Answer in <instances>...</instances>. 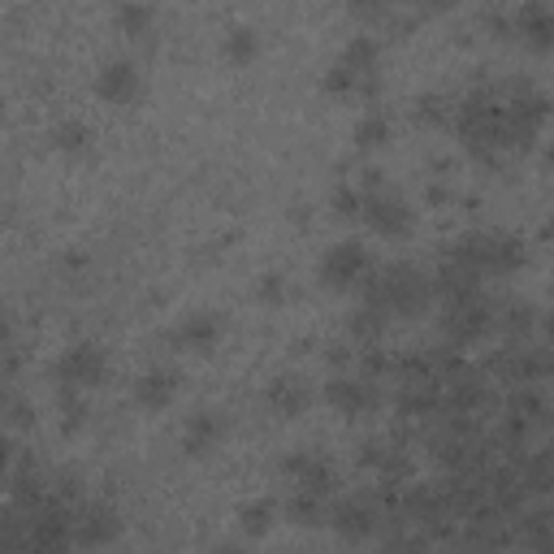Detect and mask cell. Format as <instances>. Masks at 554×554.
<instances>
[{
  "label": "cell",
  "mask_w": 554,
  "mask_h": 554,
  "mask_svg": "<svg viewBox=\"0 0 554 554\" xmlns=\"http://www.w3.org/2000/svg\"><path fill=\"white\" fill-rule=\"evenodd\" d=\"M377 61H381V48L373 35L347 39V48L325 70V91L329 96H377V87H381Z\"/></svg>",
  "instance_id": "1"
},
{
  "label": "cell",
  "mask_w": 554,
  "mask_h": 554,
  "mask_svg": "<svg viewBox=\"0 0 554 554\" xmlns=\"http://www.w3.org/2000/svg\"><path fill=\"white\" fill-rule=\"evenodd\" d=\"M459 252H464L472 265H477V273L485 277H507L516 273L524 265V243L516 239V234L507 230H477V234H464V239L455 243Z\"/></svg>",
  "instance_id": "2"
},
{
  "label": "cell",
  "mask_w": 554,
  "mask_h": 554,
  "mask_svg": "<svg viewBox=\"0 0 554 554\" xmlns=\"http://www.w3.org/2000/svg\"><path fill=\"white\" fill-rule=\"evenodd\" d=\"M494 299L485 295H472V299H459V303H446L442 312V334L451 347H468V342H477L485 329L494 325Z\"/></svg>",
  "instance_id": "3"
},
{
  "label": "cell",
  "mask_w": 554,
  "mask_h": 554,
  "mask_svg": "<svg viewBox=\"0 0 554 554\" xmlns=\"http://www.w3.org/2000/svg\"><path fill=\"white\" fill-rule=\"evenodd\" d=\"M52 377H57V386L87 390V386H100V381L109 377V360H104V351L96 347V342H74V347H65L57 355Z\"/></svg>",
  "instance_id": "4"
},
{
  "label": "cell",
  "mask_w": 554,
  "mask_h": 554,
  "mask_svg": "<svg viewBox=\"0 0 554 554\" xmlns=\"http://www.w3.org/2000/svg\"><path fill=\"white\" fill-rule=\"evenodd\" d=\"M373 273V260H368V247L364 243H334L329 252L321 256V282L329 290H347V286H364V277Z\"/></svg>",
  "instance_id": "5"
},
{
  "label": "cell",
  "mask_w": 554,
  "mask_h": 554,
  "mask_svg": "<svg viewBox=\"0 0 554 554\" xmlns=\"http://www.w3.org/2000/svg\"><path fill=\"white\" fill-rule=\"evenodd\" d=\"M364 221L381 234V239H403V234L412 230V204H407L394 187L364 191Z\"/></svg>",
  "instance_id": "6"
},
{
  "label": "cell",
  "mask_w": 554,
  "mask_h": 554,
  "mask_svg": "<svg viewBox=\"0 0 554 554\" xmlns=\"http://www.w3.org/2000/svg\"><path fill=\"white\" fill-rule=\"evenodd\" d=\"M117 533H122L117 507H109V503H78L74 507V542L78 546H87V550L109 546Z\"/></svg>",
  "instance_id": "7"
},
{
  "label": "cell",
  "mask_w": 554,
  "mask_h": 554,
  "mask_svg": "<svg viewBox=\"0 0 554 554\" xmlns=\"http://www.w3.org/2000/svg\"><path fill=\"white\" fill-rule=\"evenodd\" d=\"M325 399L334 403L342 416H368V412H377V407H381V390L373 386V377H347V373H338L325 386Z\"/></svg>",
  "instance_id": "8"
},
{
  "label": "cell",
  "mask_w": 554,
  "mask_h": 554,
  "mask_svg": "<svg viewBox=\"0 0 554 554\" xmlns=\"http://www.w3.org/2000/svg\"><path fill=\"white\" fill-rule=\"evenodd\" d=\"M96 91L109 104H130V100H139V91H143V74H139V65L130 61V57H113V61H104L100 65V74H96Z\"/></svg>",
  "instance_id": "9"
},
{
  "label": "cell",
  "mask_w": 554,
  "mask_h": 554,
  "mask_svg": "<svg viewBox=\"0 0 554 554\" xmlns=\"http://www.w3.org/2000/svg\"><path fill=\"white\" fill-rule=\"evenodd\" d=\"M282 472L299 485L303 494H321L325 498L329 485H334V468H329V459L316 455V451H290L282 459Z\"/></svg>",
  "instance_id": "10"
},
{
  "label": "cell",
  "mask_w": 554,
  "mask_h": 554,
  "mask_svg": "<svg viewBox=\"0 0 554 554\" xmlns=\"http://www.w3.org/2000/svg\"><path fill=\"white\" fill-rule=\"evenodd\" d=\"M329 520H334V529L342 542H368V537L377 533V507L368 503V498H347V503H338L334 511H329Z\"/></svg>",
  "instance_id": "11"
},
{
  "label": "cell",
  "mask_w": 554,
  "mask_h": 554,
  "mask_svg": "<svg viewBox=\"0 0 554 554\" xmlns=\"http://www.w3.org/2000/svg\"><path fill=\"white\" fill-rule=\"evenodd\" d=\"M178 390H182L178 368H152V373H143L135 381V403L148 407V412H161V407H169L178 399Z\"/></svg>",
  "instance_id": "12"
},
{
  "label": "cell",
  "mask_w": 554,
  "mask_h": 554,
  "mask_svg": "<svg viewBox=\"0 0 554 554\" xmlns=\"http://www.w3.org/2000/svg\"><path fill=\"white\" fill-rule=\"evenodd\" d=\"M265 399H269V407L282 420H295V416H303L308 412V403H312V390H308V381L303 377H295V373H282V377H273L269 381V390H265Z\"/></svg>",
  "instance_id": "13"
},
{
  "label": "cell",
  "mask_w": 554,
  "mask_h": 554,
  "mask_svg": "<svg viewBox=\"0 0 554 554\" xmlns=\"http://www.w3.org/2000/svg\"><path fill=\"white\" fill-rule=\"evenodd\" d=\"M511 22H516V35L529 48H554V5H524L511 13Z\"/></svg>",
  "instance_id": "14"
},
{
  "label": "cell",
  "mask_w": 554,
  "mask_h": 554,
  "mask_svg": "<svg viewBox=\"0 0 554 554\" xmlns=\"http://www.w3.org/2000/svg\"><path fill=\"white\" fill-rule=\"evenodd\" d=\"M169 338H174L182 351H213L221 342V316L217 312H191Z\"/></svg>",
  "instance_id": "15"
},
{
  "label": "cell",
  "mask_w": 554,
  "mask_h": 554,
  "mask_svg": "<svg viewBox=\"0 0 554 554\" xmlns=\"http://www.w3.org/2000/svg\"><path fill=\"white\" fill-rule=\"evenodd\" d=\"M226 438V416L221 412H195L182 429V451L187 455H208L213 446Z\"/></svg>",
  "instance_id": "16"
},
{
  "label": "cell",
  "mask_w": 554,
  "mask_h": 554,
  "mask_svg": "<svg viewBox=\"0 0 554 554\" xmlns=\"http://www.w3.org/2000/svg\"><path fill=\"white\" fill-rule=\"evenodd\" d=\"M442 412V390L438 386H403L399 390V416L403 420H429Z\"/></svg>",
  "instance_id": "17"
},
{
  "label": "cell",
  "mask_w": 554,
  "mask_h": 554,
  "mask_svg": "<svg viewBox=\"0 0 554 554\" xmlns=\"http://www.w3.org/2000/svg\"><path fill=\"white\" fill-rule=\"evenodd\" d=\"M386 325H390V312L386 308H373V303H360L351 316V325H347V334L351 342H364V347H373V342H381V334H386Z\"/></svg>",
  "instance_id": "18"
},
{
  "label": "cell",
  "mask_w": 554,
  "mask_h": 554,
  "mask_svg": "<svg viewBox=\"0 0 554 554\" xmlns=\"http://www.w3.org/2000/svg\"><path fill=\"white\" fill-rule=\"evenodd\" d=\"M390 143V117L381 109H368L360 122H355V148L373 152V148H386Z\"/></svg>",
  "instance_id": "19"
},
{
  "label": "cell",
  "mask_w": 554,
  "mask_h": 554,
  "mask_svg": "<svg viewBox=\"0 0 554 554\" xmlns=\"http://www.w3.org/2000/svg\"><path fill=\"white\" fill-rule=\"evenodd\" d=\"M273 520H277V507L269 503V498H252V503L239 507V529H243V537H265L273 529Z\"/></svg>",
  "instance_id": "20"
},
{
  "label": "cell",
  "mask_w": 554,
  "mask_h": 554,
  "mask_svg": "<svg viewBox=\"0 0 554 554\" xmlns=\"http://www.w3.org/2000/svg\"><path fill=\"white\" fill-rule=\"evenodd\" d=\"M498 308H503V312H494V321H503L511 338H529V334H533V325H537L533 303H524V299H507V303H498Z\"/></svg>",
  "instance_id": "21"
},
{
  "label": "cell",
  "mask_w": 554,
  "mask_h": 554,
  "mask_svg": "<svg viewBox=\"0 0 554 554\" xmlns=\"http://www.w3.org/2000/svg\"><path fill=\"white\" fill-rule=\"evenodd\" d=\"M286 516L299 524V529H316V524H325V503L321 494H290L286 498Z\"/></svg>",
  "instance_id": "22"
},
{
  "label": "cell",
  "mask_w": 554,
  "mask_h": 554,
  "mask_svg": "<svg viewBox=\"0 0 554 554\" xmlns=\"http://www.w3.org/2000/svg\"><path fill=\"white\" fill-rule=\"evenodd\" d=\"M256 52H260V31H256V26H247V22H234L226 31V57L247 65Z\"/></svg>",
  "instance_id": "23"
},
{
  "label": "cell",
  "mask_w": 554,
  "mask_h": 554,
  "mask_svg": "<svg viewBox=\"0 0 554 554\" xmlns=\"http://www.w3.org/2000/svg\"><path fill=\"white\" fill-rule=\"evenodd\" d=\"M57 403H61V429L65 433H74V429H83L87 425V399H83V390H74V386H57Z\"/></svg>",
  "instance_id": "24"
},
{
  "label": "cell",
  "mask_w": 554,
  "mask_h": 554,
  "mask_svg": "<svg viewBox=\"0 0 554 554\" xmlns=\"http://www.w3.org/2000/svg\"><path fill=\"white\" fill-rule=\"evenodd\" d=\"M507 412L524 420V425H533V420H542L546 416V399H542V390H533V386H520L516 394L507 399Z\"/></svg>",
  "instance_id": "25"
},
{
  "label": "cell",
  "mask_w": 554,
  "mask_h": 554,
  "mask_svg": "<svg viewBox=\"0 0 554 554\" xmlns=\"http://www.w3.org/2000/svg\"><path fill=\"white\" fill-rule=\"evenodd\" d=\"M87 139H91V130L87 122H78V117H65V122L52 126V143H57V152H83L87 148Z\"/></svg>",
  "instance_id": "26"
},
{
  "label": "cell",
  "mask_w": 554,
  "mask_h": 554,
  "mask_svg": "<svg viewBox=\"0 0 554 554\" xmlns=\"http://www.w3.org/2000/svg\"><path fill=\"white\" fill-rule=\"evenodd\" d=\"M416 122H425V126H446V122H451V104H446V96L425 91V96L416 100Z\"/></svg>",
  "instance_id": "27"
},
{
  "label": "cell",
  "mask_w": 554,
  "mask_h": 554,
  "mask_svg": "<svg viewBox=\"0 0 554 554\" xmlns=\"http://www.w3.org/2000/svg\"><path fill=\"white\" fill-rule=\"evenodd\" d=\"M152 18H156L152 5H122L117 9V26H122L126 35H143L152 26Z\"/></svg>",
  "instance_id": "28"
},
{
  "label": "cell",
  "mask_w": 554,
  "mask_h": 554,
  "mask_svg": "<svg viewBox=\"0 0 554 554\" xmlns=\"http://www.w3.org/2000/svg\"><path fill=\"white\" fill-rule=\"evenodd\" d=\"M394 368H399V355H390L381 342H373V347L364 351V377H386Z\"/></svg>",
  "instance_id": "29"
},
{
  "label": "cell",
  "mask_w": 554,
  "mask_h": 554,
  "mask_svg": "<svg viewBox=\"0 0 554 554\" xmlns=\"http://www.w3.org/2000/svg\"><path fill=\"white\" fill-rule=\"evenodd\" d=\"M334 213L338 217H364V191L360 187H334Z\"/></svg>",
  "instance_id": "30"
},
{
  "label": "cell",
  "mask_w": 554,
  "mask_h": 554,
  "mask_svg": "<svg viewBox=\"0 0 554 554\" xmlns=\"http://www.w3.org/2000/svg\"><path fill=\"white\" fill-rule=\"evenodd\" d=\"M286 273H277V269H269V273H260V282H256V295L265 299V303H282L286 299Z\"/></svg>",
  "instance_id": "31"
},
{
  "label": "cell",
  "mask_w": 554,
  "mask_h": 554,
  "mask_svg": "<svg viewBox=\"0 0 554 554\" xmlns=\"http://www.w3.org/2000/svg\"><path fill=\"white\" fill-rule=\"evenodd\" d=\"M329 364H334V368L351 364V342H329Z\"/></svg>",
  "instance_id": "32"
},
{
  "label": "cell",
  "mask_w": 554,
  "mask_h": 554,
  "mask_svg": "<svg viewBox=\"0 0 554 554\" xmlns=\"http://www.w3.org/2000/svg\"><path fill=\"white\" fill-rule=\"evenodd\" d=\"M13 420H18V425H31V412H26L22 403H13Z\"/></svg>",
  "instance_id": "33"
},
{
  "label": "cell",
  "mask_w": 554,
  "mask_h": 554,
  "mask_svg": "<svg viewBox=\"0 0 554 554\" xmlns=\"http://www.w3.org/2000/svg\"><path fill=\"white\" fill-rule=\"evenodd\" d=\"M213 554H247V550L234 546V542H221V546H213Z\"/></svg>",
  "instance_id": "34"
},
{
  "label": "cell",
  "mask_w": 554,
  "mask_h": 554,
  "mask_svg": "<svg viewBox=\"0 0 554 554\" xmlns=\"http://www.w3.org/2000/svg\"><path fill=\"white\" fill-rule=\"evenodd\" d=\"M455 554H498V550H485V546H472V542H468L464 550H455Z\"/></svg>",
  "instance_id": "35"
},
{
  "label": "cell",
  "mask_w": 554,
  "mask_h": 554,
  "mask_svg": "<svg viewBox=\"0 0 554 554\" xmlns=\"http://www.w3.org/2000/svg\"><path fill=\"white\" fill-rule=\"evenodd\" d=\"M542 329H546V334L554 338V312H550V316H542Z\"/></svg>",
  "instance_id": "36"
},
{
  "label": "cell",
  "mask_w": 554,
  "mask_h": 554,
  "mask_svg": "<svg viewBox=\"0 0 554 554\" xmlns=\"http://www.w3.org/2000/svg\"><path fill=\"white\" fill-rule=\"evenodd\" d=\"M546 239H554V217L546 221Z\"/></svg>",
  "instance_id": "37"
}]
</instances>
